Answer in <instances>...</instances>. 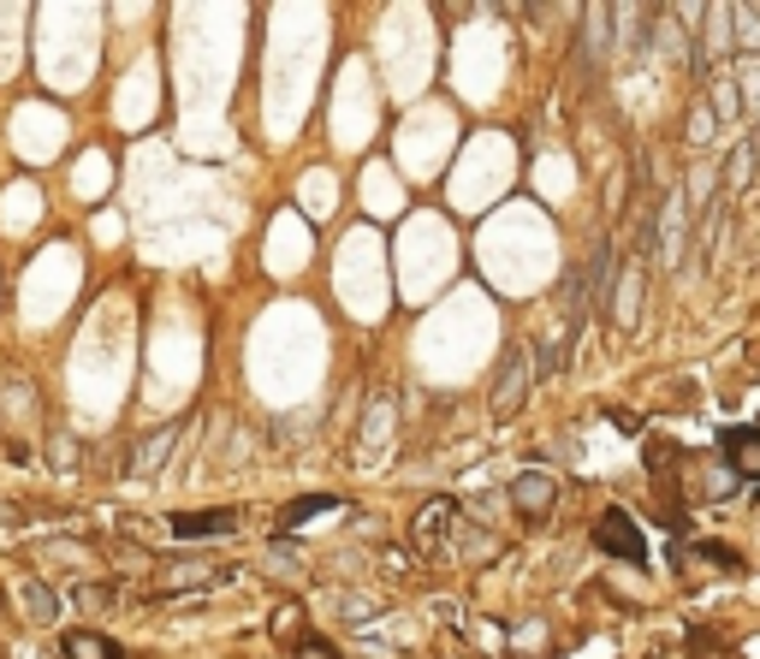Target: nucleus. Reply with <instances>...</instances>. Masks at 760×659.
Returning <instances> with one entry per match:
<instances>
[{"instance_id": "nucleus-6", "label": "nucleus", "mask_w": 760, "mask_h": 659, "mask_svg": "<svg viewBox=\"0 0 760 659\" xmlns=\"http://www.w3.org/2000/svg\"><path fill=\"white\" fill-rule=\"evenodd\" d=\"M719 452H725L731 476H743V481L760 487V428H725V434H719Z\"/></svg>"}, {"instance_id": "nucleus-4", "label": "nucleus", "mask_w": 760, "mask_h": 659, "mask_svg": "<svg viewBox=\"0 0 760 659\" xmlns=\"http://www.w3.org/2000/svg\"><path fill=\"white\" fill-rule=\"evenodd\" d=\"M244 523V511L238 505H220V511H173L167 529L179 541H208V535H232V529Z\"/></svg>"}, {"instance_id": "nucleus-9", "label": "nucleus", "mask_w": 760, "mask_h": 659, "mask_svg": "<svg viewBox=\"0 0 760 659\" xmlns=\"http://www.w3.org/2000/svg\"><path fill=\"white\" fill-rule=\"evenodd\" d=\"M333 511H339L333 493H303V499H291L280 511V529H297V523H309V517H333Z\"/></svg>"}, {"instance_id": "nucleus-8", "label": "nucleus", "mask_w": 760, "mask_h": 659, "mask_svg": "<svg viewBox=\"0 0 760 659\" xmlns=\"http://www.w3.org/2000/svg\"><path fill=\"white\" fill-rule=\"evenodd\" d=\"M60 654L66 659H125L119 642H107L101 630H66V636H60Z\"/></svg>"}, {"instance_id": "nucleus-10", "label": "nucleus", "mask_w": 760, "mask_h": 659, "mask_svg": "<svg viewBox=\"0 0 760 659\" xmlns=\"http://www.w3.org/2000/svg\"><path fill=\"white\" fill-rule=\"evenodd\" d=\"M24 612H30L36 624H54V618H60V600H54V588L30 576V582H24Z\"/></svg>"}, {"instance_id": "nucleus-14", "label": "nucleus", "mask_w": 760, "mask_h": 659, "mask_svg": "<svg viewBox=\"0 0 760 659\" xmlns=\"http://www.w3.org/2000/svg\"><path fill=\"white\" fill-rule=\"evenodd\" d=\"M291 654H297V659H345V654H339V648H333V642H327V636H315V630H309V636H303V642H297V648H291Z\"/></svg>"}, {"instance_id": "nucleus-7", "label": "nucleus", "mask_w": 760, "mask_h": 659, "mask_svg": "<svg viewBox=\"0 0 760 659\" xmlns=\"http://www.w3.org/2000/svg\"><path fill=\"white\" fill-rule=\"evenodd\" d=\"M179 434L185 428L179 422H167V428H155V434L143 440V446H137V458H131V476H149V470H161V464H167V452L179 446Z\"/></svg>"}, {"instance_id": "nucleus-2", "label": "nucleus", "mask_w": 760, "mask_h": 659, "mask_svg": "<svg viewBox=\"0 0 760 659\" xmlns=\"http://www.w3.org/2000/svg\"><path fill=\"white\" fill-rule=\"evenodd\" d=\"M452 535H458V505L428 499L422 511H416V547L422 553H452Z\"/></svg>"}, {"instance_id": "nucleus-3", "label": "nucleus", "mask_w": 760, "mask_h": 659, "mask_svg": "<svg viewBox=\"0 0 760 659\" xmlns=\"http://www.w3.org/2000/svg\"><path fill=\"white\" fill-rule=\"evenodd\" d=\"M529 386H535V357L529 351H511L499 369V386H493V416H511L517 404L529 398Z\"/></svg>"}, {"instance_id": "nucleus-11", "label": "nucleus", "mask_w": 760, "mask_h": 659, "mask_svg": "<svg viewBox=\"0 0 760 659\" xmlns=\"http://www.w3.org/2000/svg\"><path fill=\"white\" fill-rule=\"evenodd\" d=\"M274 636L291 642V648H297V642L309 636V624H303V606H280V612H274Z\"/></svg>"}, {"instance_id": "nucleus-17", "label": "nucleus", "mask_w": 760, "mask_h": 659, "mask_svg": "<svg viewBox=\"0 0 760 659\" xmlns=\"http://www.w3.org/2000/svg\"><path fill=\"white\" fill-rule=\"evenodd\" d=\"M72 452H78V446H72L66 434H54V464H60V470H66V464H72Z\"/></svg>"}, {"instance_id": "nucleus-15", "label": "nucleus", "mask_w": 760, "mask_h": 659, "mask_svg": "<svg viewBox=\"0 0 760 659\" xmlns=\"http://www.w3.org/2000/svg\"><path fill=\"white\" fill-rule=\"evenodd\" d=\"M713 96H719V113L737 119V90H731V78H713Z\"/></svg>"}, {"instance_id": "nucleus-13", "label": "nucleus", "mask_w": 760, "mask_h": 659, "mask_svg": "<svg viewBox=\"0 0 760 659\" xmlns=\"http://www.w3.org/2000/svg\"><path fill=\"white\" fill-rule=\"evenodd\" d=\"M749 167H755V143H737V155H731V167H725V190H743Z\"/></svg>"}, {"instance_id": "nucleus-12", "label": "nucleus", "mask_w": 760, "mask_h": 659, "mask_svg": "<svg viewBox=\"0 0 760 659\" xmlns=\"http://www.w3.org/2000/svg\"><path fill=\"white\" fill-rule=\"evenodd\" d=\"M226 570H202V565H179V570H167L161 576V588H197V582H220Z\"/></svg>"}, {"instance_id": "nucleus-16", "label": "nucleus", "mask_w": 760, "mask_h": 659, "mask_svg": "<svg viewBox=\"0 0 760 659\" xmlns=\"http://www.w3.org/2000/svg\"><path fill=\"white\" fill-rule=\"evenodd\" d=\"M606 422H612V428H624V434H642V416H636V410H618V404L606 410Z\"/></svg>"}, {"instance_id": "nucleus-5", "label": "nucleus", "mask_w": 760, "mask_h": 659, "mask_svg": "<svg viewBox=\"0 0 760 659\" xmlns=\"http://www.w3.org/2000/svg\"><path fill=\"white\" fill-rule=\"evenodd\" d=\"M511 505H517V517H529V523H541V517L559 505V481L553 476H541V470H523L511 481Z\"/></svg>"}, {"instance_id": "nucleus-1", "label": "nucleus", "mask_w": 760, "mask_h": 659, "mask_svg": "<svg viewBox=\"0 0 760 659\" xmlns=\"http://www.w3.org/2000/svg\"><path fill=\"white\" fill-rule=\"evenodd\" d=\"M594 547L600 553H612V559H624V565H648V541H642V529H636V517L630 511H600L594 517Z\"/></svg>"}]
</instances>
